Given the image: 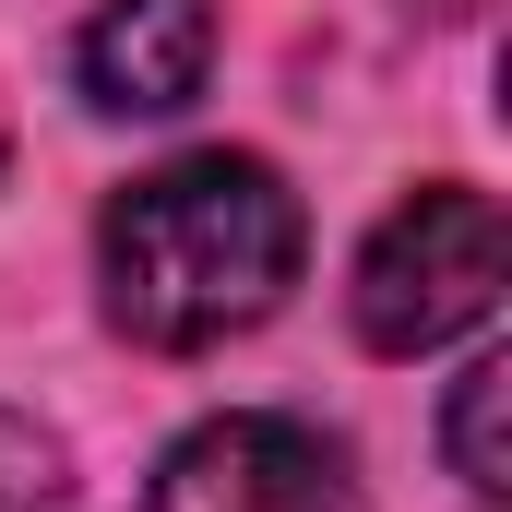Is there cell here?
Wrapping results in <instances>:
<instances>
[{
  "mask_svg": "<svg viewBox=\"0 0 512 512\" xmlns=\"http://www.w3.org/2000/svg\"><path fill=\"white\" fill-rule=\"evenodd\" d=\"M143 512H358V477H346V441H322L310 417L239 405V417H203L155 465Z\"/></svg>",
  "mask_w": 512,
  "mask_h": 512,
  "instance_id": "3",
  "label": "cell"
},
{
  "mask_svg": "<svg viewBox=\"0 0 512 512\" xmlns=\"http://www.w3.org/2000/svg\"><path fill=\"white\" fill-rule=\"evenodd\" d=\"M298 191L262 167V155H167L143 167L108 227H96V286H108V322L155 358H203L227 334H251L262 310L298 286Z\"/></svg>",
  "mask_w": 512,
  "mask_h": 512,
  "instance_id": "1",
  "label": "cell"
},
{
  "mask_svg": "<svg viewBox=\"0 0 512 512\" xmlns=\"http://www.w3.org/2000/svg\"><path fill=\"white\" fill-rule=\"evenodd\" d=\"M501 405H512V358H465V382L441 405V453H453V477H465V501H512V453H501Z\"/></svg>",
  "mask_w": 512,
  "mask_h": 512,
  "instance_id": "5",
  "label": "cell"
},
{
  "mask_svg": "<svg viewBox=\"0 0 512 512\" xmlns=\"http://www.w3.org/2000/svg\"><path fill=\"white\" fill-rule=\"evenodd\" d=\"M60 501H72V453L0 405V512H60Z\"/></svg>",
  "mask_w": 512,
  "mask_h": 512,
  "instance_id": "6",
  "label": "cell"
},
{
  "mask_svg": "<svg viewBox=\"0 0 512 512\" xmlns=\"http://www.w3.org/2000/svg\"><path fill=\"white\" fill-rule=\"evenodd\" d=\"M215 72V0H96L72 36V84L96 120H179Z\"/></svg>",
  "mask_w": 512,
  "mask_h": 512,
  "instance_id": "4",
  "label": "cell"
},
{
  "mask_svg": "<svg viewBox=\"0 0 512 512\" xmlns=\"http://www.w3.org/2000/svg\"><path fill=\"white\" fill-rule=\"evenodd\" d=\"M501 274H512V227H501L489 191H465V179L405 191L382 227H370L358 286H346L358 346H370V358H429V346L477 334V322L501 310Z\"/></svg>",
  "mask_w": 512,
  "mask_h": 512,
  "instance_id": "2",
  "label": "cell"
}]
</instances>
